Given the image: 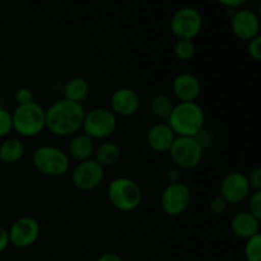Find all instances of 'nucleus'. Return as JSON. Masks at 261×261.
Wrapping results in <instances>:
<instances>
[{
  "label": "nucleus",
  "instance_id": "nucleus-33",
  "mask_svg": "<svg viewBox=\"0 0 261 261\" xmlns=\"http://www.w3.org/2000/svg\"><path fill=\"white\" fill-rule=\"evenodd\" d=\"M223 7L227 9H240L244 4H246L249 0H218Z\"/></svg>",
  "mask_w": 261,
  "mask_h": 261
},
{
  "label": "nucleus",
  "instance_id": "nucleus-24",
  "mask_svg": "<svg viewBox=\"0 0 261 261\" xmlns=\"http://www.w3.org/2000/svg\"><path fill=\"white\" fill-rule=\"evenodd\" d=\"M244 252L246 261H261V232L246 240Z\"/></svg>",
  "mask_w": 261,
  "mask_h": 261
},
{
  "label": "nucleus",
  "instance_id": "nucleus-8",
  "mask_svg": "<svg viewBox=\"0 0 261 261\" xmlns=\"http://www.w3.org/2000/svg\"><path fill=\"white\" fill-rule=\"evenodd\" d=\"M170 28L177 40L194 41L203 28V15L196 8L182 7L173 13Z\"/></svg>",
  "mask_w": 261,
  "mask_h": 261
},
{
  "label": "nucleus",
  "instance_id": "nucleus-5",
  "mask_svg": "<svg viewBox=\"0 0 261 261\" xmlns=\"http://www.w3.org/2000/svg\"><path fill=\"white\" fill-rule=\"evenodd\" d=\"M13 117V132L22 138H35L46 129V110L38 102L17 105Z\"/></svg>",
  "mask_w": 261,
  "mask_h": 261
},
{
  "label": "nucleus",
  "instance_id": "nucleus-17",
  "mask_svg": "<svg viewBox=\"0 0 261 261\" xmlns=\"http://www.w3.org/2000/svg\"><path fill=\"white\" fill-rule=\"evenodd\" d=\"M94 150H96V142L83 132H79L78 134L70 137L66 147L69 158L76 163L93 158Z\"/></svg>",
  "mask_w": 261,
  "mask_h": 261
},
{
  "label": "nucleus",
  "instance_id": "nucleus-29",
  "mask_svg": "<svg viewBox=\"0 0 261 261\" xmlns=\"http://www.w3.org/2000/svg\"><path fill=\"white\" fill-rule=\"evenodd\" d=\"M14 98L17 105H25L33 102V92L28 87H20L15 91Z\"/></svg>",
  "mask_w": 261,
  "mask_h": 261
},
{
  "label": "nucleus",
  "instance_id": "nucleus-14",
  "mask_svg": "<svg viewBox=\"0 0 261 261\" xmlns=\"http://www.w3.org/2000/svg\"><path fill=\"white\" fill-rule=\"evenodd\" d=\"M140 109V97L137 91L129 87L117 88L110 98V110L117 117H130Z\"/></svg>",
  "mask_w": 261,
  "mask_h": 261
},
{
  "label": "nucleus",
  "instance_id": "nucleus-22",
  "mask_svg": "<svg viewBox=\"0 0 261 261\" xmlns=\"http://www.w3.org/2000/svg\"><path fill=\"white\" fill-rule=\"evenodd\" d=\"M149 114L157 122H167L175 103L166 93H157L149 99Z\"/></svg>",
  "mask_w": 261,
  "mask_h": 261
},
{
  "label": "nucleus",
  "instance_id": "nucleus-25",
  "mask_svg": "<svg viewBox=\"0 0 261 261\" xmlns=\"http://www.w3.org/2000/svg\"><path fill=\"white\" fill-rule=\"evenodd\" d=\"M13 133L12 112L0 106V139H5Z\"/></svg>",
  "mask_w": 261,
  "mask_h": 261
},
{
  "label": "nucleus",
  "instance_id": "nucleus-6",
  "mask_svg": "<svg viewBox=\"0 0 261 261\" xmlns=\"http://www.w3.org/2000/svg\"><path fill=\"white\" fill-rule=\"evenodd\" d=\"M117 125H119L117 116L111 110L107 107H94L86 112L82 130L94 142L96 140L103 142L115 134Z\"/></svg>",
  "mask_w": 261,
  "mask_h": 261
},
{
  "label": "nucleus",
  "instance_id": "nucleus-16",
  "mask_svg": "<svg viewBox=\"0 0 261 261\" xmlns=\"http://www.w3.org/2000/svg\"><path fill=\"white\" fill-rule=\"evenodd\" d=\"M145 139L150 149L155 153H168L175 142L176 134L167 122H155L147 130Z\"/></svg>",
  "mask_w": 261,
  "mask_h": 261
},
{
  "label": "nucleus",
  "instance_id": "nucleus-18",
  "mask_svg": "<svg viewBox=\"0 0 261 261\" xmlns=\"http://www.w3.org/2000/svg\"><path fill=\"white\" fill-rule=\"evenodd\" d=\"M261 223L249 211H240L231 218L232 233L242 240H249L260 232Z\"/></svg>",
  "mask_w": 261,
  "mask_h": 261
},
{
  "label": "nucleus",
  "instance_id": "nucleus-20",
  "mask_svg": "<svg viewBox=\"0 0 261 261\" xmlns=\"http://www.w3.org/2000/svg\"><path fill=\"white\" fill-rule=\"evenodd\" d=\"M121 158V147L116 142L107 139L96 145L93 160L102 167H110L116 165Z\"/></svg>",
  "mask_w": 261,
  "mask_h": 261
},
{
  "label": "nucleus",
  "instance_id": "nucleus-35",
  "mask_svg": "<svg viewBox=\"0 0 261 261\" xmlns=\"http://www.w3.org/2000/svg\"><path fill=\"white\" fill-rule=\"evenodd\" d=\"M257 15H259V19H260V22H261V3H260V5H259V9H257Z\"/></svg>",
  "mask_w": 261,
  "mask_h": 261
},
{
  "label": "nucleus",
  "instance_id": "nucleus-4",
  "mask_svg": "<svg viewBox=\"0 0 261 261\" xmlns=\"http://www.w3.org/2000/svg\"><path fill=\"white\" fill-rule=\"evenodd\" d=\"M32 165L37 172L47 177H61L69 172L71 160L66 150L55 145H40L32 153Z\"/></svg>",
  "mask_w": 261,
  "mask_h": 261
},
{
  "label": "nucleus",
  "instance_id": "nucleus-32",
  "mask_svg": "<svg viewBox=\"0 0 261 261\" xmlns=\"http://www.w3.org/2000/svg\"><path fill=\"white\" fill-rule=\"evenodd\" d=\"M10 246L9 241V233H8V229L5 227L0 226V255L4 251H7L8 247Z\"/></svg>",
  "mask_w": 261,
  "mask_h": 261
},
{
  "label": "nucleus",
  "instance_id": "nucleus-9",
  "mask_svg": "<svg viewBox=\"0 0 261 261\" xmlns=\"http://www.w3.org/2000/svg\"><path fill=\"white\" fill-rule=\"evenodd\" d=\"M161 208L170 217L185 213L191 204V190L185 182L167 184L161 194Z\"/></svg>",
  "mask_w": 261,
  "mask_h": 261
},
{
  "label": "nucleus",
  "instance_id": "nucleus-23",
  "mask_svg": "<svg viewBox=\"0 0 261 261\" xmlns=\"http://www.w3.org/2000/svg\"><path fill=\"white\" fill-rule=\"evenodd\" d=\"M196 53V46L193 40H177L173 46L175 58L180 61H189L194 58Z\"/></svg>",
  "mask_w": 261,
  "mask_h": 261
},
{
  "label": "nucleus",
  "instance_id": "nucleus-19",
  "mask_svg": "<svg viewBox=\"0 0 261 261\" xmlns=\"http://www.w3.org/2000/svg\"><path fill=\"white\" fill-rule=\"evenodd\" d=\"M25 153V145L20 138L8 137L0 142V162L13 165L19 162Z\"/></svg>",
  "mask_w": 261,
  "mask_h": 261
},
{
  "label": "nucleus",
  "instance_id": "nucleus-30",
  "mask_svg": "<svg viewBox=\"0 0 261 261\" xmlns=\"http://www.w3.org/2000/svg\"><path fill=\"white\" fill-rule=\"evenodd\" d=\"M247 178H249L250 188H251V191H260L261 190V166H257V167L252 168L250 171V173L247 175Z\"/></svg>",
  "mask_w": 261,
  "mask_h": 261
},
{
  "label": "nucleus",
  "instance_id": "nucleus-2",
  "mask_svg": "<svg viewBox=\"0 0 261 261\" xmlns=\"http://www.w3.org/2000/svg\"><path fill=\"white\" fill-rule=\"evenodd\" d=\"M167 124L176 137H198L205 129V112L198 102H178Z\"/></svg>",
  "mask_w": 261,
  "mask_h": 261
},
{
  "label": "nucleus",
  "instance_id": "nucleus-27",
  "mask_svg": "<svg viewBox=\"0 0 261 261\" xmlns=\"http://www.w3.org/2000/svg\"><path fill=\"white\" fill-rule=\"evenodd\" d=\"M247 200H249V212L261 223V190L252 191Z\"/></svg>",
  "mask_w": 261,
  "mask_h": 261
},
{
  "label": "nucleus",
  "instance_id": "nucleus-13",
  "mask_svg": "<svg viewBox=\"0 0 261 261\" xmlns=\"http://www.w3.org/2000/svg\"><path fill=\"white\" fill-rule=\"evenodd\" d=\"M261 22L259 19V15L256 12L251 9H237L234 14L231 17V30L233 35L239 40L246 41L249 42L250 40L257 36L260 33Z\"/></svg>",
  "mask_w": 261,
  "mask_h": 261
},
{
  "label": "nucleus",
  "instance_id": "nucleus-28",
  "mask_svg": "<svg viewBox=\"0 0 261 261\" xmlns=\"http://www.w3.org/2000/svg\"><path fill=\"white\" fill-rule=\"evenodd\" d=\"M247 53L251 59L261 61V33L247 42Z\"/></svg>",
  "mask_w": 261,
  "mask_h": 261
},
{
  "label": "nucleus",
  "instance_id": "nucleus-15",
  "mask_svg": "<svg viewBox=\"0 0 261 261\" xmlns=\"http://www.w3.org/2000/svg\"><path fill=\"white\" fill-rule=\"evenodd\" d=\"M172 93L178 102H196L201 93V83L191 73H180L172 81Z\"/></svg>",
  "mask_w": 261,
  "mask_h": 261
},
{
  "label": "nucleus",
  "instance_id": "nucleus-10",
  "mask_svg": "<svg viewBox=\"0 0 261 261\" xmlns=\"http://www.w3.org/2000/svg\"><path fill=\"white\" fill-rule=\"evenodd\" d=\"M71 184L74 188L83 193L96 190L105 180V167L98 162L91 160L76 163L71 171Z\"/></svg>",
  "mask_w": 261,
  "mask_h": 261
},
{
  "label": "nucleus",
  "instance_id": "nucleus-11",
  "mask_svg": "<svg viewBox=\"0 0 261 261\" xmlns=\"http://www.w3.org/2000/svg\"><path fill=\"white\" fill-rule=\"evenodd\" d=\"M8 233H9L10 246L15 249H28L40 239L41 226L37 219L33 217L23 216L10 224Z\"/></svg>",
  "mask_w": 261,
  "mask_h": 261
},
{
  "label": "nucleus",
  "instance_id": "nucleus-1",
  "mask_svg": "<svg viewBox=\"0 0 261 261\" xmlns=\"http://www.w3.org/2000/svg\"><path fill=\"white\" fill-rule=\"evenodd\" d=\"M86 112L83 103L63 97L46 109V129L55 137H73L82 130Z\"/></svg>",
  "mask_w": 261,
  "mask_h": 261
},
{
  "label": "nucleus",
  "instance_id": "nucleus-3",
  "mask_svg": "<svg viewBox=\"0 0 261 261\" xmlns=\"http://www.w3.org/2000/svg\"><path fill=\"white\" fill-rule=\"evenodd\" d=\"M107 198L116 211L130 213L137 211L143 201V190L139 184L130 177L112 178L107 186Z\"/></svg>",
  "mask_w": 261,
  "mask_h": 261
},
{
  "label": "nucleus",
  "instance_id": "nucleus-7",
  "mask_svg": "<svg viewBox=\"0 0 261 261\" xmlns=\"http://www.w3.org/2000/svg\"><path fill=\"white\" fill-rule=\"evenodd\" d=\"M204 152L205 149L196 137H176L168 154L173 166L182 171H189L200 165Z\"/></svg>",
  "mask_w": 261,
  "mask_h": 261
},
{
  "label": "nucleus",
  "instance_id": "nucleus-12",
  "mask_svg": "<svg viewBox=\"0 0 261 261\" xmlns=\"http://www.w3.org/2000/svg\"><path fill=\"white\" fill-rule=\"evenodd\" d=\"M249 178L247 175L240 172V171H232L227 173L221 181L219 185V195L229 204V205H237L247 200L251 194Z\"/></svg>",
  "mask_w": 261,
  "mask_h": 261
},
{
  "label": "nucleus",
  "instance_id": "nucleus-34",
  "mask_svg": "<svg viewBox=\"0 0 261 261\" xmlns=\"http://www.w3.org/2000/svg\"><path fill=\"white\" fill-rule=\"evenodd\" d=\"M96 261H125V260L122 259L119 254H116V252L106 251V252H102V254L97 257Z\"/></svg>",
  "mask_w": 261,
  "mask_h": 261
},
{
  "label": "nucleus",
  "instance_id": "nucleus-31",
  "mask_svg": "<svg viewBox=\"0 0 261 261\" xmlns=\"http://www.w3.org/2000/svg\"><path fill=\"white\" fill-rule=\"evenodd\" d=\"M182 170L178 167L173 166V167L168 168L167 173H166V178H167L168 184H176V182H182Z\"/></svg>",
  "mask_w": 261,
  "mask_h": 261
},
{
  "label": "nucleus",
  "instance_id": "nucleus-26",
  "mask_svg": "<svg viewBox=\"0 0 261 261\" xmlns=\"http://www.w3.org/2000/svg\"><path fill=\"white\" fill-rule=\"evenodd\" d=\"M229 204L222 198L221 195H217L214 198H212L208 203V211L209 213H212L213 216H222L227 212Z\"/></svg>",
  "mask_w": 261,
  "mask_h": 261
},
{
  "label": "nucleus",
  "instance_id": "nucleus-36",
  "mask_svg": "<svg viewBox=\"0 0 261 261\" xmlns=\"http://www.w3.org/2000/svg\"><path fill=\"white\" fill-rule=\"evenodd\" d=\"M0 142H2V140H0Z\"/></svg>",
  "mask_w": 261,
  "mask_h": 261
},
{
  "label": "nucleus",
  "instance_id": "nucleus-21",
  "mask_svg": "<svg viewBox=\"0 0 261 261\" xmlns=\"http://www.w3.org/2000/svg\"><path fill=\"white\" fill-rule=\"evenodd\" d=\"M91 87H89L88 81L83 76H73L64 84V98L69 101L76 102V103H83L89 96Z\"/></svg>",
  "mask_w": 261,
  "mask_h": 261
}]
</instances>
